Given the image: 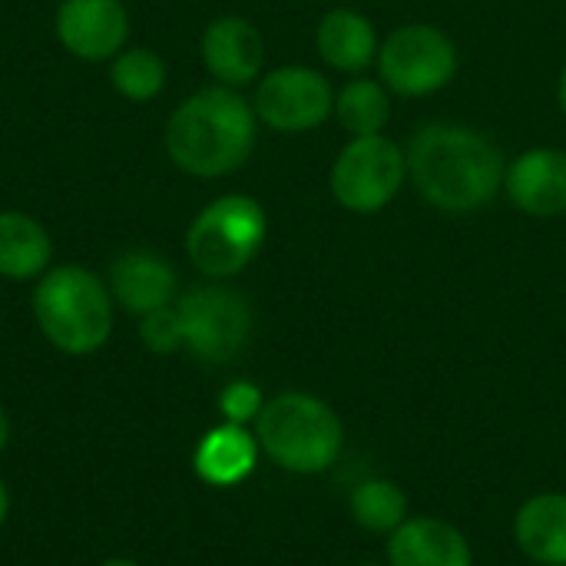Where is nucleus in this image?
<instances>
[{
  "label": "nucleus",
  "mask_w": 566,
  "mask_h": 566,
  "mask_svg": "<svg viewBox=\"0 0 566 566\" xmlns=\"http://www.w3.org/2000/svg\"><path fill=\"white\" fill-rule=\"evenodd\" d=\"M405 156L424 202L454 216L488 206L507 176L501 146L464 123H424Z\"/></svg>",
  "instance_id": "obj_1"
},
{
  "label": "nucleus",
  "mask_w": 566,
  "mask_h": 566,
  "mask_svg": "<svg viewBox=\"0 0 566 566\" xmlns=\"http://www.w3.org/2000/svg\"><path fill=\"white\" fill-rule=\"evenodd\" d=\"M255 106L232 86H206L182 99L166 123V153L196 179H219L245 166L255 149Z\"/></svg>",
  "instance_id": "obj_2"
},
{
  "label": "nucleus",
  "mask_w": 566,
  "mask_h": 566,
  "mask_svg": "<svg viewBox=\"0 0 566 566\" xmlns=\"http://www.w3.org/2000/svg\"><path fill=\"white\" fill-rule=\"evenodd\" d=\"M33 318L40 335L63 355L99 352L113 335V295L83 265H53L36 279Z\"/></svg>",
  "instance_id": "obj_3"
},
{
  "label": "nucleus",
  "mask_w": 566,
  "mask_h": 566,
  "mask_svg": "<svg viewBox=\"0 0 566 566\" xmlns=\"http://www.w3.org/2000/svg\"><path fill=\"white\" fill-rule=\"evenodd\" d=\"M255 441L289 474H325L345 448L342 418L315 395L285 391L262 405L255 418Z\"/></svg>",
  "instance_id": "obj_4"
},
{
  "label": "nucleus",
  "mask_w": 566,
  "mask_h": 566,
  "mask_svg": "<svg viewBox=\"0 0 566 566\" xmlns=\"http://www.w3.org/2000/svg\"><path fill=\"white\" fill-rule=\"evenodd\" d=\"M265 232H269L265 209L252 196L229 192L212 199L189 222L186 255L202 275L222 282L239 275L259 255Z\"/></svg>",
  "instance_id": "obj_5"
},
{
  "label": "nucleus",
  "mask_w": 566,
  "mask_h": 566,
  "mask_svg": "<svg viewBox=\"0 0 566 566\" xmlns=\"http://www.w3.org/2000/svg\"><path fill=\"white\" fill-rule=\"evenodd\" d=\"M405 179L408 156L395 139H388L385 133L352 136L332 166V196L342 209L371 216L401 192Z\"/></svg>",
  "instance_id": "obj_6"
},
{
  "label": "nucleus",
  "mask_w": 566,
  "mask_h": 566,
  "mask_svg": "<svg viewBox=\"0 0 566 566\" xmlns=\"http://www.w3.org/2000/svg\"><path fill=\"white\" fill-rule=\"evenodd\" d=\"M378 73L398 96H431L454 80L458 46L431 23H405L385 36L378 50Z\"/></svg>",
  "instance_id": "obj_7"
},
{
  "label": "nucleus",
  "mask_w": 566,
  "mask_h": 566,
  "mask_svg": "<svg viewBox=\"0 0 566 566\" xmlns=\"http://www.w3.org/2000/svg\"><path fill=\"white\" fill-rule=\"evenodd\" d=\"M186 348L209 365L232 361L252 335V308L245 295L226 285H196L176 298Z\"/></svg>",
  "instance_id": "obj_8"
},
{
  "label": "nucleus",
  "mask_w": 566,
  "mask_h": 566,
  "mask_svg": "<svg viewBox=\"0 0 566 566\" xmlns=\"http://www.w3.org/2000/svg\"><path fill=\"white\" fill-rule=\"evenodd\" d=\"M252 106L275 133H308L335 113V90L312 66H279L259 80Z\"/></svg>",
  "instance_id": "obj_9"
},
{
  "label": "nucleus",
  "mask_w": 566,
  "mask_h": 566,
  "mask_svg": "<svg viewBox=\"0 0 566 566\" xmlns=\"http://www.w3.org/2000/svg\"><path fill=\"white\" fill-rule=\"evenodd\" d=\"M56 40L76 60H113L126 50L129 10L123 0H63L56 7Z\"/></svg>",
  "instance_id": "obj_10"
},
{
  "label": "nucleus",
  "mask_w": 566,
  "mask_h": 566,
  "mask_svg": "<svg viewBox=\"0 0 566 566\" xmlns=\"http://www.w3.org/2000/svg\"><path fill=\"white\" fill-rule=\"evenodd\" d=\"M202 63L219 80V86H249L259 80L265 63V40L252 20L226 13L202 30Z\"/></svg>",
  "instance_id": "obj_11"
},
{
  "label": "nucleus",
  "mask_w": 566,
  "mask_h": 566,
  "mask_svg": "<svg viewBox=\"0 0 566 566\" xmlns=\"http://www.w3.org/2000/svg\"><path fill=\"white\" fill-rule=\"evenodd\" d=\"M109 295L116 305H123L129 315L143 318L156 308L176 305L179 298V275L169 265V259L149 252V249H129L119 252L109 262Z\"/></svg>",
  "instance_id": "obj_12"
},
{
  "label": "nucleus",
  "mask_w": 566,
  "mask_h": 566,
  "mask_svg": "<svg viewBox=\"0 0 566 566\" xmlns=\"http://www.w3.org/2000/svg\"><path fill=\"white\" fill-rule=\"evenodd\" d=\"M511 202L534 219H557L566 212V153L537 146L521 153L504 176Z\"/></svg>",
  "instance_id": "obj_13"
},
{
  "label": "nucleus",
  "mask_w": 566,
  "mask_h": 566,
  "mask_svg": "<svg viewBox=\"0 0 566 566\" xmlns=\"http://www.w3.org/2000/svg\"><path fill=\"white\" fill-rule=\"evenodd\" d=\"M468 537L441 517H408L388 541V566H471Z\"/></svg>",
  "instance_id": "obj_14"
},
{
  "label": "nucleus",
  "mask_w": 566,
  "mask_h": 566,
  "mask_svg": "<svg viewBox=\"0 0 566 566\" xmlns=\"http://www.w3.org/2000/svg\"><path fill=\"white\" fill-rule=\"evenodd\" d=\"M259 451L262 448H259L255 434H249L242 424L226 421L202 434V441L196 444V454H192V468L212 488H235L255 471Z\"/></svg>",
  "instance_id": "obj_15"
},
{
  "label": "nucleus",
  "mask_w": 566,
  "mask_h": 566,
  "mask_svg": "<svg viewBox=\"0 0 566 566\" xmlns=\"http://www.w3.org/2000/svg\"><path fill=\"white\" fill-rule=\"evenodd\" d=\"M315 46H318L322 60L338 73H361L365 66H371L378 60V50H381L371 20L348 7L328 10L322 17Z\"/></svg>",
  "instance_id": "obj_16"
},
{
  "label": "nucleus",
  "mask_w": 566,
  "mask_h": 566,
  "mask_svg": "<svg viewBox=\"0 0 566 566\" xmlns=\"http://www.w3.org/2000/svg\"><path fill=\"white\" fill-rule=\"evenodd\" d=\"M517 547L541 566H566V494H537L514 517Z\"/></svg>",
  "instance_id": "obj_17"
},
{
  "label": "nucleus",
  "mask_w": 566,
  "mask_h": 566,
  "mask_svg": "<svg viewBox=\"0 0 566 566\" xmlns=\"http://www.w3.org/2000/svg\"><path fill=\"white\" fill-rule=\"evenodd\" d=\"M53 259V239L27 212L3 209L0 212V275L10 282H30L40 279L50 269Z\"/></svg>",
  "instance_id": "obj_18"
},
{
  "label": "nucleus",
  "mask_w": 566,
  "mask_h": 566,
  "mask_svg": "<svg viewBox=\"0 0 566 566\" xmlns=\"http://www.w3.org/2000/svg\"><path fill=\"white\" fill-rule=\"evenodd\" d=\"M335 116L352 136H378L391 119L388 86L378 80L355 76L335 93Z\"/></svg>",
  "instance_id": "obj_19"
},
{
  "label": "nucleus",
  "mask_w": 566,
  "mask_h": 566,
  "mask_svg": "<svg viewBox=\"0 0 566 566\" xmlns=\"http://www.w3.org/2000/svg\"><path fill=\"white\" fill-rule=\"evenodd\" d=\"M348 511L358 527L371 534H395L408 521V494L388 478H368L352 491Z\"/></svg>",
  "instance_id": "obj_20"
},
{
  "label": "nucleus",
  "mask_w": 566,
  "mask_h": 566,
  "mask_svg": "<svg viewBox=\"0 0 566 566\" xmlns=\"http://www.w3.org/2000/svg\"><path fill=\"white\" fill-rule=\"evenodd\" d=\"M109 80H113V90L119 96H126L133 103H146V99L163 93L166 63L159 60V53H153L146 46H126L123 53L113 56Z\"/></svg>",
  "instance_id": "obj_21"
},
{
  "label": "nucleus",
  "mask_w": 566,
  "mask_h": 566,
  "mask_svg": "<svg viewBox=\"0 0 566 566\" xmlns=\"http://www.w3.org/2000/svg\"><path fill=\"white\" fill-rule=\"evenodd\" d=\"M139 342L153 355H176L179 348H186L182 322H179L176 305H166V308H156V312L143 315L139 318Z\"/></svg>",
  "instance_id": "obj_22"
},
{
  "label": "nucleus",
  "mask_w": 566,
  "mask_h": 566,
  "mask_svg": "<svg viewBox=\"0 0 566 566\" xmlns=\"http://www.w3.org/2000/svg\"><path fill=\"white\" fill-rule=\"evenodd\" d=\"M265 398L259 391V385L252 381H232L222 395H219V411L229 424H255L259 411H262Z\"/></svg>",
  "instance_id": "obj_23"
},
{
  "label": "nucleus",
  "mask_w": 566,
  "mask_h": 566,
  "mask_svg": "<svg viewBox=\"0 0 566 566\" xmlns=\"http://www.w3.org/2000/svg\"><path fill=\"white\" fill-rule=\"evenodd\" d=\"M7 514H10V494H7V484H3V478H0V527H3V521H7Z\"/></svg>",
  "instance_id": "obj_24"
},
{
  "label": "nucleus",
  "mask_w": 566,
  "mask_h": 566,
  "mask_svg": "<svg viewBox=\"0 0 566 566\" xmlns=\"http://www.w3.org/2000/svg\"><path fill=\"white\" fill-rule=\"evenodd\" d=\"M7 441H10V418H7V411L0 405V451L7 448Z\"/></svg>",
  "instance_id": "obj_25"
},
{
  "label": "nucleus",
  "mask_w": 566,
  "mask_h": 566,
  "mask_svg": "<svg viewBox=\"0 0 566 566\" xmlns=\"http://www.w3.org/2000/svg\"><path fill=\"white\" fill-rule=\"evenodd\" d=\"M557 99H560V109H564V116H566V66H564V73H560V86H557Z\"/></svg>",
  "instance_id": "obj_26"
},
{
  "label": "nucleus",
  "mask_w": 566,
  "mask_h": 566,
  "mask_svg": "<svg viewBox=\"0 0 566 566\" xmlns=\"http://www.w3.org/2000/svg\"><path fill=\"white\" fill-rule=\"evenodd\" d=\"M99 566H139L136 560H126V557H116V560H106V564Z\"/></svg>",
  "instance_id": "obj_27"
},
{
  "label": "nucleus",
  "mask_w": 566,
  "mask_h": 566,
  "mask_svg": "<svg viewBox=\"0 0 566 566\" xmlns=\"http://www.w3.org/2000/svg\"><path fill=\"white\" fill-rule=\"evenodd\" d=\"M361 566H381V564H361Z\"/></svg>",
  "instance_id": "obj_28"
}]
</instances>
